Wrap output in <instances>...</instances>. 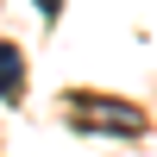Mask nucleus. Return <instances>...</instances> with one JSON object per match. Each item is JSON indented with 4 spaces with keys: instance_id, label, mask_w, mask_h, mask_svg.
<instances>
[{
    "instance_id": "nucleus-1",
    "label": "nucleus",
    "mask_w": 157,
    "mask_h": 157,
    "mask_svg": "<svg viewBox=\"0 0 157 157\" xmlns=\"http://www.w3.org/2000/svg\"><path fill=\"white\" fill-rule=\"evenodd\" d=\"M63 107L75 113L82 132H107V138H138L145 132V113L132 101H113V94H69Z\"/></svg>"
},
{
    "instance_id": "nucleus-2",
    "label": "nucleus",
    "mask_w": 157,
    "mask_h": 157,
    "mask_svg": "<svg viewBox=\"0 0 157 157\" xmlns=\"http://www.w3.org/2000/svg\"><path fill=\"white\" fill-rule=\"evenodd\" d=\"M19 75H25L19 44H6V38H0V101H13V94H19Z\"/></svg>"
},
{
    "instance_id": "nucleus-3",
    "label": "nucleus",
    "mask_w": 157,
    "mask_h": 157,
    "mask_svg": "<svg viewBox=\"0 0 157 157\" xmlns=\"http://www.w3.org/2000/svg\"><path fill=\"white\" fill-rule=\"evenodd\" d=\"M32 6L44 13V19H57V13H63V0H32Z\"/></svg>"
}]
</instances>
